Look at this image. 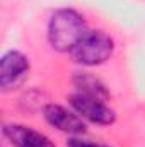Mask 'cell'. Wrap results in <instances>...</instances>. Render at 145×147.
Returning a JSON list of instances; mask_svg holds the SVG:
<instances>
[{"mask_svg": "<svg viewBox=\"0 0 145 147\" xmlns=\"http://www.w3.org/2000/svg\"><path fill=\"white\" fill-rule=\"evenodd\" d=\"M67 147H108L104 144H96V142H91V140H84V139H70L67 142Z\"/></svg>", "mask_w": 145, "mask_h": 147, "instance_id": "ba28073f", "label": "cell"}, {"mask_svg": "<svg viewBox=\"0 0 145 147\" xmlns=\"http://www.w3.org/2000/svg\"><path fill=\"white\" fill-rule=\"evenodd\" d=\"M73 84L77 87V92L84 94V96H91V98H96V99H103V101H108L109 92L106 91L104 84L96 79L94 75L87 72H77L73 77Z\"/></svg>", "mask_w": 145, "mask_h": 147, "instance_id": "52a82bcc", "label": "cell"}, {"mask_svg": "<svg viewBox=\"0 0 145 147\" xmlns=\"http://www.w3.org/2000/svg\"><path fill=\"white\" fill-rule=\"evenodd\" d=\"M113 50H114V43L106 33L87 31L70 53L77 63L85 67H96L109 60Z\"/></svg>", "mask_w": 145, "mask_h": 147, "instance_id": "7a4b0ae2", "label": "cell"}, {"mask_svg": "<svg viewBox=\"0 0 145 147\" xmlns=\"http://www.w3.org/2000/svg\"><path fill=\"white\" fill-rule=\"evenodd\" d=\"M84 17L72 9L56 10L48 24L50 45L58 51H72L75 45L87 33Z\"/></svg>", "mask_w": 145, "mask_h": 147, "instance_id": "6da1fadb", "label": "cell"}, {"mask_svg": "<svg viewBox=\"0 0 145 147\" xmlns=\"http://www.w3.org/2000/svg\"><path fill=\"white\" fill-rule=\"evenodd\" d=\"M44 118L51 127L58 128L60 132H65L70 135H80L85 132V123L82 121V116L65 110L63 106L48 105L44 108Z\"/></svg>", "mask_w": 145, "mask_h": 147, "instance_id": "5b68a950", "label": "cell"}, {"mask_svg": "<svg viewBox=\"0 0 145 147\" xmlns=\"http://www.w3.org/2000/svg\"><path fill=\"white\" fill-rule=\"evenodd\" d=\"M29 72V58L21 51H7L0 60V86L3 91L17 87Z\"/></svg>", "mask_w": 145, "mask_h": 147, "instance_id": "277c9868", "label": "cell"}, {"mask_svg": "<svg viewBox=\"0 0 145 147\" xmlns=\"http://www.w3.org/2000/svg\"><path fill=\"white\" fill-rule=\"evenodd\" d=\"M70 106L75 113L96 125H111L116 118L114 111L106 105V101L103 99H96L91 96H84L80 92H75L70 98Z\"/></svg>", "mask_w": 145, "mask_h": 147, "instance_id": "3957f363", "label": "cell"}, {"mask_svg": "<svg viewBox=\"0 0 145 147\" xmlns=\"http://www.w3.org/2000/svg\"><path fill=\"white\" fill-rule=\"evenodd\" d=\"M3 135L15 147H55V144L44 134L26 125H5Z\"/></svg>", "mask_w": 145, "mask_h": 147, "instance_id": "8992f818", "label": "cell"}]
</instances>
